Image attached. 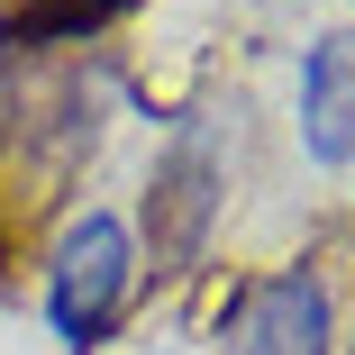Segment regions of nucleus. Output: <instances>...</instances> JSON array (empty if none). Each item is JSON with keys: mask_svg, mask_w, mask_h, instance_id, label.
<instances>
[{"mask_svg": "<svg viewBox=\"0 0 355 355\" xmlns=\"http://www.w3.org/2000/svg\"><path fill=\"white\" fill-rule=\"evenodd\" d=\"M110 19H128V0H28V10L0 19V37H19V46H83Z\"/></svg>", "mask_w": 355, "mask_h": 355, "instance_id": "obj_5", "label": "nucleus"}, {"mask_svg": "<svg viewBox=\"0 0 355 355\" xmlns=\"http://www.w3.org/2000/svg\"><path fill=\"white\" fill-rule=\"evenodd\" d=\"M219 355H337V301L319 264L246 273L219 310Z\"/></svg>", "mask_w": 355, "mask_h": 355, "instance_id": "obj_3", "label": "nucleus"}, {"mask_svg": "<svg viewBox=\"0 0 355 355\" xmlns=\"http://www.w3.org/2000/svg\"><path fill=\"white\" fill-rule=\"evenodd\" d=\"M301 146L319 164H355V28L319 37L301 64Z\"/></svg>", "mask_w": 355, "mask_h": 355, "instance_id": "obj_4", "label": "nucleus"}, {"mask_svg": "<svg viewBox=\"0 0 355 355\" xmlns=\"http://www.w3.org/2000/svg\"><path fill=\"white\" fill-rule=\"evenodd\" d=\"M346 355H355V346H346Z\"/></svg>", "mask_w": 355, "mask_h": 355, "instance_id": "obj_7", "label": "nucleus"}, {"mask_svg": "<svg viewBox=\"0 0 355 355\" xmlns=\"http://www.w3.org/2000/svg\"><path fill=\"white\" fill-rule=\"evenodd\" d=\"M0 64H10V37H0Z\"/></svg>", "mask_w": 355, "mask_h": 355, "instance_id": "obj_6", "label": "nucleus"}, {"mask_svg": "<svg viewBox=\"0 0 355 355\" xmlns=\"http://www.w3.org/2000/svg\"><path fill=\"white\" fill-rule=\"evenodd\" d=\"M128 292H137V237H128V219L119 209H73V219L55 228V246H46V328H55V346L64 355L110 346Z\"/></svg>", "mask_w": 355, "mask_h": 355, "instance_id": "obj_1", "label": "nucleus"}, {"mask_svg": "<svg viewBox=\"0 0 355 355\" xmlns=\"http://www.w3.org/2000/svg\"><path fill=\"white\" fill-rule=\"evenodd\" d=\"M219 209H228L219 137H209V119H182V128H173V146H164L155 173H146V246H155V273L200 264L209 228H219Z\"/></svg>", "mask_w": 355, "mask_h": 355, "instance_id": "obj_2", "label": "nucleus"}]
</instances>
